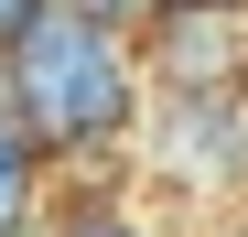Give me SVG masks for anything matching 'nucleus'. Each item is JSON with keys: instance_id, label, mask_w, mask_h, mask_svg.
<instances>
[{"instance_id": "obj_6", "label": "nucleus", "mask_w": 248, "mask_h": 237, "mask_svg": "<svg viewBox=\"0 0 248 237\" xmlns=\"http://www.w3.org/2000/svg\"><path fill=\"white\" fill-rule=\"evenodd\" d=\"M76 11H97V22H119V32H140V22L162 11V0H76Z\"/></svg>"}, {"instance_id": "obj_5", "label": "nucleus", "mask_w": 248, "mask_h": 237, "mask_svg": "<svg viewBox=\"0 0 248 237\" xmlns=\"http://www.w3.org/2000/svg\"><path fill=\"white\" fill-rule=\"evenodd\" d=\"M44 237H151V226L130 216V194H76V205H65Z\"/></svg>"}, {"instance_id": "obj_4", "label": "nucleus", "mask_w": 248, "mask_h": 237, "mask_svg": "<svg viewBox=\"0 0 248 237\" xmlns=\"http://www.w3.org/2000/svg\"><path fill=\"white\" fill-rule=\"evenodd\" d=\"M32 216H44V151L0 130V237H32Z\"/></svg>"}, {"instance_id": "obj_1", "label": "nucleus", "mask_w": 248, "mask_h": 237, "mask_svg": "<svg viewBox=\"0 0 248 237\" xmlns=\"http://www.w3.org/2000/svg\"><path fill=\"white\" fill-rule=\"evenodd\" d=\"M11 97H22V140L44 162H119L140 140V44L76 0H44L32 32L11 44Z\"/></svg>"}, {"instance_id": "obj_2", "label": "nucleus", "mask_w": 248, "mask_h": 237, "mask_svg": "<svg viewBox=\"0 0 248 237\" xmlns=\"http://www.w3.org/2000/svg\"><path fill=\"white\" fill-rule=\"evenodd\" d=\"M140 173L194 194V205L248 194V97L237 87H162L140 118Z\"/></svg>"}, {"instance_id": "obj_7", "label": "nucleus", "mask_w": 248, "mask_h": 237, "mask_svg": "<svg viewBox=\"0 0 248 237\" xmlns=\"http://www.w3.org/2000/svg\"><path fill=\"white\" fill-rule=\"evenodd\" d=\"M32 11H44V0H0V54H11L22 32H32Z\"/></svg>"}, {"instance_id": "obj_3", "label": "nucleus", "mask_w": 248, "mask_h": 237, "mask_svg": "<svg viewBox=\"0 0 248 237\" xmlns=\"http://www.w3.org/2000/svg\"><path fill=\"white\" fill-rule=\"evenodd\" d=\"M140 65L162 87H237L248 75V0H162L140 22Z\"/></svg>"}]
</instances>
